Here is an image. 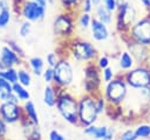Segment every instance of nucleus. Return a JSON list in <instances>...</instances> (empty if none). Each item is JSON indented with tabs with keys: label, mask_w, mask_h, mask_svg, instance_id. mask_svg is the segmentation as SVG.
Instances as JSON below:
<instances>
[{
	"label": "nucleus",
	"mask_w": 150,
	"mask_h": 140,
	"mask_svg": "<svg viewBox=\"0 0 150 140\" xmlns=\"http://www.w3.org/2000/svg\"><path fill=\"white\" fill-rule=\"evenodd\" d=\"M0 118L8 125L20 124L23 119L21 102L18 100H6L0 104Z\"/></svg>",
	"instance_id": "f8f14e48"
},
{
	"label": "nucleus",
	"mask_w": 150,
	"mask_h": 140,
	"mask_svg": "<svg viewBox=\"0 0 150 140\" xmlns=\"http://www.w3.org/2000/svg\"><path fill=\"white\" fill-rule=\"evenodd\" d=\"M0 88L6 89V91L13 93V92H12V84H11L9 81H7L6 79H4L2 76H0Z\"/></svg>",
	"instance_id": "79ce46f5"
},
{
	"label": "nucleus",
	"mask_w": 150,
	"mask_h": 140,
	"mask_svg": "<svg viewBox=\"0 0 150 140\" xmlns=\"http://www.w3.org/2000/svg\"><path fill=\"white\" fill-rule=\"evenodd\" d=\"M48 140H67V138L59 129L53 128L48 132Z\"/></svg>",
	"instance_id": "e433bc0d"
},
{
	"label": "nucleus",
	"mask_w": 150,
	"mask_h": 140,
	"mask_svg": "<svg viewBox=\"0 0 150 140\" xmlns=\"http://www.w3.org/2000/svg\"><path fill=\"white\" fill-rule=\"evenodd\" d=\"M91 2H93V6H94V9L97 7V6H100V5H102V0H91Z\"/></svg>",
	"instance_id": "de8ad7c7"
},
{
	"label": "nucleus",
	"mask_w": 150,
	"mask_h": 140,
	"mask_svg": "<svg viewBox=\"0 0 150 140\" xmlns=\"http://www.w3.org/2000/svg\"><path fill=\"white\" fill-rule=\"evenodd\" d=\"M57 95H59V87H56L54 84L46 85L45 88H43V93H42L43 104L49 108L55 107L56 100H57Z\"/></svg>",
	"instance_id": "a211bd4d"
},
{
	"label": "nucleus",
	"mask_w": 150,
	"mask_h": 140,
	"mask_svg": "<svg viewBox=\"0 0 150 140\" xmlns=\"http://www.w3.org/2000/svg\"><path fill=\"white\" fill-rule=\"evenodd\" d=\"M128 87L132 89H142L150 86V68L146 64L136 65L130 71L122 73Z\"/></svg>",
	"instance_id": "1a4fd4ad"
},
{
	"label": "nucleus",
	"mask_w": 150,
	"mask_h": 140,
	"mask_svg": "<svg viewBox=\"0 0 150 140\" xmlns=\"http://www.w3.org/2000/svg\"><path fill=\"white\" fill-rule=\"evenodd\" d=\"M27 66L29 67V71L32 72V74L39 78L42 75L46 68V62H45V59H42L41 56H30L27 60Z\"/></svg>",
	"instance_id": "412c9836"
},
{
	"label": "nucleus",
	"mask_w": 150,
	"mask_h": 140,
	"mask_svg": "<svg viewBox=\"0 0 150 140\" xmlns=\"http://www.w3.org/2000/svg\"><path fill=\"white\" fill-rule=\"evenodd\" d=\"M11 1H12V5H13V6L18 7V6H19L20 4H22L25 0H11Z\"/></svg>",
	"instance_id": "09e8293b"
},
{
	"label": "nucleus",
	"mask_w": 150,
	"mask_h": 140,
	"mask_svg": "<svg viewBox=\"0 0 150 140\" xmlns=\"http://www.w3.org/2000/svg\"><path fill=\"white\" fill-rule=\"evenodd\" d=\"M146 65H148V67L150 68V55H149V59H148V62H146Z\"/></svg>",
	"instance_id": "8fccbe9b"
},
{
	"label": "nucleus",
	"mask_w": 150,
	"mask_h": 140,
	"mask_svg": "<svg viewBox=\"0 0 150 140\" xmlns=\"http://www.w3.org/2000/svg\"><path fill=\"white\" fill-rule=\"evenodd\" d=\"M32 33V22L27 20H22L18 27V35L21 39H27Z\"/></svg>",
	"instance_id": "c85d7f7f"
},
{
	"label": "nucleus",
	"mask_w": 150,
	"mask_h": 140,
	"mask_svg": "<svg viewBox=\"0 0 150 140\" xmlns=\"http://www.w3.org/2000/svg\"><path fill=\"white\" fill-rule=\"evenodd\" d=\"M115 76H116V73H115V71H114V68L111 66H109V67H107V68L101 71V78H102V82L103 84H107V82L111 81Z\"/></svg>",
	"instance_id": "2f4dec72"
},
{
	"label": "nucleus",
	"mask_w": 150,
	"mask_h": 140,
	"mask_svg": "<svg viewBox=\"0 0 150 140\" xmlns=\"http://www.w3.org/2000/svg\"><path fill=\"white\" fill-rule=\"evenodd\" d=\"M60 55H59V53H56V52H48L47 54H46V56H45V62H46V66H48V67H55V65L59 62V60H60Z\"/></svg>",
	"instance_id": "7c9ffc66"
},
{
	"label": "nucleus",
	"mask_w": 150,
	"mask_h": 140,
	"mask_svg": "<svg viewBox=\"0 0 150 140\" xmlns=\"http://www.w3.org/2000/svg\"><path fill=\"white\" fill-rule=\"evenodd\" d=\"M124 41H125V46L127 49L129 51V53L132 55L136 65H144L148 62L149 55H150V47H146L144 45L137 44L130 39H128L124 34H122Z\"/></svg>",
	"instance_id": "ddd939ff"
},
{
	"label": "nucleus",
	"mask_w": 150,
	"mask_h": 140,
	"mask_svg": "<svg viewBox=\"0 0 150 140\" xmlns=\"http://www.w3.org/2000/svg\"><path fill=\"white\" fill-rule=\"evenodd\" d=\"M7 132H8V124L5 122V121L0 118V140L6 139Z\"/></svg>",
	"instance_id": "a19ab883"
},
{
	"label": "nucleus",
	"mask_w": 150,
	"mask_h": 140,
	"mask_svg": "<svg viewBox=\"0 0 150 140\" xmlns=\"http://www.w3.org/2000/svg\"><path fill=\"white\" fill-rule=\"evenodd\" d=\"M74 13L63 11L54 16L52 22V31L53 34L63 40L73 39V35L76 31V19L73 15Z\"/></svg>",
	"instance_id": "39448f33"
},
{
	"label": "nucleus",
	"mask_w": 150,
	"mask_h": 140,
	"mask_svg": "<svg viewBox=\"0 0 150 140\" xmlns=\"http://www.w3.org/2000/svg\"><path fill=\"white\" fill-rule=\"evenodd\" d=\"M80 11L84 13H93L94 12V6L91 0H82L80 5Z\"/></svg>",
	"instance_id": "4c0bfd02"
},
{
	"label": "nucleus",
	"mask_w": 150,
	"mask_h": 140,
	"mask_svg": "<svg viewBox=\"0 0 150 140\" xmlns=\"http://www.w3.org/2000/svg\"><path fill=\"white\" fill-rule=\"evenodd\" d=\"M82 133L84 135H88L90 138L100 139V140H112L115 138V129L111 127H108L105 125H89L84 126L82 129Z\"/></svg>",
	"instance_id": "4468645a"
},
{
	"label": "nucleus",
	"mask_w": 150,
	"mask_h": 140,
	"mask_svg": "<svg viewBox=\"0 0 150 140\" xmlns=\"http://www.w3.org/2000/svg\"><path fill=\"white\" fill-rule=\"evenodd\" d=\"M89 31H90V36L95 42H104L111 35L109 25L97 20L96 18H93Z\"/></svg>",
	"instance_id": "dca6fc26"
},
{
	"label": "nucleus",
	"mask_w": 150,
	"mask_h": 140,
	"mask_svg": "<svg viewBox=\"0 0 150 140\" xmlns=\"http://www.w3.org/2000/svg\"><path fill=\"white\" fill-rule=\"evenodd\" d=\"M41 78L43 79V81H45L46 85L53 84L54 82V68L46 66V68H45V71H43V73L41 75Z\"/></svg>",
	"instance_id": "c9c22d12"
},
{
	"label": "nucleus",
	"mask_w": 150,
	"mask_h": 140,
	"mask_svg": "<svg viewBox=\"0 0 150 140\" xmlns=\"http://www.w3.org/2000/svg\"><path fill=\"white\" fill-rule=\"evenodd\" d=\"M6 45H8L14 52H16L22 59L26 56V54H25V51H23V48L20 46V44L15 40V39H7L6 40Z\"/></svg>",
	"instance_id": "473e14b6"
},
{
	"label": "nucleus",
	"mask_w": 150,
	"mask_h": 140,
	"mask_svg": "<svg viewBox=\"0 0 150 140\" xmlns=\"http://www.w3.org/2000/svg\"><path fill=\"white\" fill-rule=\"evenodd\" d=\"M95 64H96V66L102 71V69H104V68H107V67L110 66V58H109L108 55H105V54L98 55V56L96 58V60H95Z\"/></svg>",
	"instance_id": "f704fd0d"
},
{
	"label": "nucleus",
	"mask_w": 150,
	"mask_h": 140,
	"mask_svg": "<svg viewBox=\"0 0 150 140\" xmlns=\"http://www.w3.org/2000/svg\"><path fill=\"white\" fill-rule=\"evenodd\" d=\"M128 85L123 78L122 74H116V76L104 84L102 95L104 96L105 101L108 102V106L117 107L120 106L128 95Z\"/></svg>",
	"instance_id": "7ed1b4c3"
},
{
	"label": "nucleus",
	"mask_w": 150,
	"mask_h": 140,
	"mask_svg": "<svg viewBox=\"0 0 150 140\" xmlns=\"http://www.w3.org/2000/svg\"><path fill=\"white\" fill-rule=\"evenodd\" d=\"M116 1H117L118 6H122V5H125V4H135L137 0H116Z\"/></svg>",
	"instance_id": "a18cd8bd"
},
{
	"label": "nucleus",
	"mask_w": 150,
	"mask_h": 140,
	"mask_svg": "<svg viewBox=\"0 0 150 140\" xmlns=\"http://www.w3.org/2000/svg\"><path fill=\"white\" fill-rule=\"evenodd\" d=\"M112 140H120V139H118V138H114Z\"/></svg>",
	"instance_id": "3c124183"
},
{
	"label": "nucleus",
	"mask_w": 150,
	"mask_h": 140,
	"mask_svg": "<svg viewBox=\"0 0 150 140\" xmlns=\"http://www.w3.org/2000/svg\"><path fill=\"white\" fill-rule=\"evenodd\" d=\"M21 106H22L23 116L27 120H29L30 122H33L35 125H40V118H39V113H38V109H36L34 101L29 99V100L22 102Z\"/></svg>",
	"instance_id": "6ab92c4d"
},
{
	"label": "nucleus",
	"mask_w": 150,
	"mask_h": 140,
	"mask_svg": "<svg viewBox=\"0 0 150 140\" xmlns=\"http://www.w3.org/2000/svg\"><path fill=\"white\" fill-rule=\"evenodd\" d=\"M124 35L137 44L150 47V12L138 16Z\"/></svg>",
	"instance_id": "423d86ee"
},
{
	"label": "nucleus",
	"mask_w": 150,
	"mask_h": 140,
	"mask_svg": "<svg viewBox=\"0 0 150 140\" xmlns=\"http://www.w3.org/2000/svg\"><path fill=\"white\" fill-rule=\"evenodd\" d=\"M0 76L9 81L12 85L18 82V67H8L5 69H0Z\"/></svg>",
	"instance_id": "bb28decb"
},
{
	"label": "nucleus",
	"mask_w": 150,
	"mask_h": 140,
	"mask_svg": "<svg viewBox=\"0 0 150 140\" xmlns=\"http://www.w3.org/2000/svg\"><path fill=\"white\" fill-rule=\"evenodd\" d=\"M94 18H96L97 20L107 24V25H111L114 22V18H115V13L110 12L103 4L97 6L94 9Z\"/></svg>",
	"instance_id": "4be33fe9"
},
{
	"label": "nucleus",
	"mask_w": 150,
	"mask_h": 140,
	"mask_svg": "<svg viewBox=\"0 0 150 140\" xmlns=\"http://www.w3.org/2000/svg\"><path fill=\"white\" fill-rule=\"evenodd\" d=\"M5 8H11L9 0H0V9H5Z\"/></svg>",
	"instance_id": "c03bdc74"
},
{
	"label": "nucleus",
	"mask_w": 150,
	"mask_h": 140,
	"mask_svg": "<svg viewBox=\"0 0 150 140\" xmlns=\"http://www.w3.org/2000/svg\"><path fill=\"white\" fill-rule=\"evenodd\" d=\"M137 18H138V11L135 4H125L118 6L114 18L116 31L120 32L121 34H127V32L137 20Z\"/></svg>",
	"instance_id": "6e6552de"
},
{
	"label": "nucleus",
	"mask_w": 150,
	"mask_h": 140,
	"mask_svg": "<svg viewBox=\"0 0 150 140\" xmlns=\"http://www.w3.org/2000/svg\"><path fill=\"white\" fill-rule=\"evenodd\" d=\"M57 1L62 6L63 11L74 13L76 9H80V5L82 0H57Z\"/></svg>",
	"instance_id": "cd10ccee"
},
{
	"label": "nucleus",
	"mask_w": 150,
	"mask_h": 140,
	"mask_svg": "<svg viewBox=\"0 0 150 140\" xmlns=\"http://www.w3.org/2000/svg\"><path fill=\"white\" fill-rule=\"evenodd\" d=\"M135 129L137 139H149L150 138V125L149 124H141L137 125Z\"/></svg>",
	"instance_id": "c756f323"
},
{
	"label": "nucleus",
	"mask_w": 150,
	"mask_h": 140,
	"mask_svg": "<svg viewBox=\"0 0 150 140\" xmlns=\"http://www.w3.org/2000/svg\"><path fill=\"white\" fill-rule=\"evenodd\" d=\"M102 1H103V0H102Z\"/></svg>",
	"instance_id": "603ef678"
},
{
	"label": "nucleus",
	"mask_w": 150,
	"mask_h": 140,
	"mask_svg": "<svg viewBox=\"0 0 150 140\" xmlns=\"http://www.w3.org/2000/svg\"><path fill=\"white\" fill-rule=\"evenodd\" d=\"M118 139L120 140H138L134 128H127V129L122 131L118 134Z\"/></svg>",
	"instance_id": "72a5a7b5"
},
{
	"label": "nucleus",
	"mask_w": 150,
	"mask_h": 140,
	"mask_svg": "<svg viewBox=\"0 0 150 140\" xmlns=\"http://www.w3.org/2000/svg\"><path fill=\"white\" fill-rule=\"evenodd\" d=\"M13 19V9L11 8H5V9H0V31L6 29Z\"/></svg>",
	"instance_id": "a878e982"
},
{
	"label": "nucleus",
	"mask_w": 150,
	"mask_h": 140,
	"mask_svg": "<svg viewBox=\"0 0 150 140\" xmlns=\"http://www.w3.org/2000/svg\"><path fill=\"white\" fill-rule=\"evenodd\" d=\"M6 100H18V99L14 96L13 93H11V92H8V91H6V89L0 88V104L4 102V101H6ZM18 101H19V100H18ZM19 102H20V101H19Z\"/></svg>",
	"instance_id": "58836bf2"
},
{
	"label": "nucleus",
	"mask_w": 150,
	"mask_h": 140,
	"mask_svg": "<svg viewBox=\"0 0 150 140\" xmlns=\"http://www.w3.org/2000/svg\"><path fill=\"white\" fill-rule=\"evenodd\" d=\"M56 111L63 121L71 126L79 125V101L69 88H59V95L56 100Z\"/></svg>",
	"instance_id": "f257e3e1"
},
{
	"label": "nucleus",
	"mask_w": 150,
	"mask_h": 140,
	"mask_svg": "<svg viewBox=\"0 0 150 140\" xmlns=\"http://www.w3.org/2000/svg\"><path fill=\"white\" fill-rule=\"evenodd\" d=\"M110 12H112V13H115L116 11H117V8H118V5H117V1L116 0H103V2H102Z\"/></svg>",
	"instance_id": "ea45409f"
},
{
	"label": "nucleus",
	"mask_w": 150,
	"mask_h": 140,
	"mask_svg": "<svg viewBox=\"0 0 150 140\" xmlns=\"http://www.w3.org/2000/svg\"><path fill=\"white\" fill-rule=\"evenodd\" d=\"M12 92L14 94V96L22 104L27 100L30 99V93L28 91V87H25L23 85L19 84V82H15L12 85Z\"/></svg>",
	"instance_id": "5701e85b"
},
{
	"label": "nucleus",
	"mask_w": 150,
	"mask_h": 140,
	"mask_svg": "<svg viewBox=\"0 0 150 140\" xmlns=\"http://www.w3.org/2000/svg\"><path fill=\"white\" fill-rule=\"evenodd\" d=\"M22 65V58L8 45L0 46V69L8 67H19Z\"/></svg>",
	"instance_id": "2eb2a0df"
},
{
	"label": "nucleus",
	"mask_w": 150,
	"mask_h": 140,
	"mask_svg": "<svg viewBox=\"0 0 150 140\" xmlns=\"http://www.w3.org/2000/svg\"><path fill=\"white\" fill-rule=\"evenodd\" d=\"M79 101V125L84 127L93 124H96L100 114L96 108V100L95 95L83 93L80 96H77Z\"/></svg>",
	"instance_id": "20e7f679"
},
{
	"label": "nucleus",
	"mask_w": 150,
	"mask_h": 140,
	"mask_svg": "<svg viewBox=\"0 0 150 140\" xmlns=\"http://www.w3.org/2000/svg\"><path fill=\"white\" fill-rule=\"evenodd\" d=\"M68 53L71 60H75L82 64L93 62L98 56L96 46L91 41L82 39V38L70 39L68 44Z\"/></svg>",
	"instance_id": "f03ea898"
},
{
	"label": "nucleus",
	"mask_w": 150,
	"mask_h": 140,
	"mask_svg": "<svg viewBox=\"0 0 150 140\" xmlns=\"http://www.w3.org/2000/svg\"><path fill=\"white\" fill-rule=\"evenodd\" d=\"M117 65H118V69L122 73H125V72L130 71L132 67H135L136 66V62H135L132 55L129 53V51L128 49H123L118 54Z\"/></svg>",
	"instance_id": "aec40b11"
},
{
	"label": "nucleus",
	"mask_w": 150,
	"mask_h": 140,
	"mask_svg": "<svg viewBox=\"0 0 150 140\" xmlns=\"http://www.w3.org/2000/svg\"><path fill=\"white\" fill-rule=\"evenodd\" d=\"M33 1H35L36 4H39L40 6H42V7H45V8H47V7L49 6L48 0H33Z\"/></svg>",
	"instance_id": "49530a36"
},
{
	"label": "nucleus",
	"mask_w": 150,
	"mask_h": 140,
	"mask_svg": "<svg viewBox=\"0 0 150 140\" xmlns=\"http://www.w3.org/2000/svg\"><path fill=\"white\" fill-rule=\"evenodd\" d=\"M22 127V134L25 140H42V134L39 125H35L27 120L25 116L20 122Z\"/></svg>",
	"instance_id": "f3484780"
},
{
	"label": "nucleus",
	"mask_w": 150,
	"mask_h": 140,
	"mask_svg": "<svg viewBox=\"0 0 150 140\" xmlns=\"http://www.w3.org/2000/svg\"><path fill=\"white\" fill-rule=\"evenodd\" d=\"M137 2H138L146 12H150V0H137Z\"/></svg>",
	"instance_id": "37998d69"
},
{
	"label": "nucleus",
	"mask_w": 150,
	"mask_h": 140,
	"mask_svg": "<svg viewBox=\"0 0 150 140\" xmlns=\"http://www.w3.org/2000/svg\"><path fill=\"white\" fill-rule=\"evenodd\" d=\"M83 92L88 93V94H93L96 95L100 92V87L103 84L102 82V78H101V69L96 66V64L93 62H88L84 64L83 67Z\"/></svg>",
	"instance_id": "9d476101"
},
{
	"label": "nucleus",
	"mask_w": 150,
	"mask_h": 140,
	"mask_svg": "<svg viewBox=\"0 0 150 140\" xmlns=\"http://www.w3.org/2000/svg\"><path fill=\"white\" fill-rule=\"evenodd\" d=\"M33 81V76H32V72L23 65L18 67V82L23 85L25 87H29L32 85Z\"/></svg>",
	"instance_id": "b1692460"
},
{
	"label": "nucleus",
	"mask_w": 150,
	"mask_h": 140,
	"mask_svg": "<svg viewBox=\"0 0 150 140\" xmlns=\"http://www.w3.org/2000/svg\"><path fill=\"white\" fill-rule=\"evenodd\" d=\"M18 13L22 20H27L32 24L41 22L46 18L47 8L40 6L33 0H25L18 6Z\"/></svg>",
	"instance_id": "9b49d317"
},
{
	"label": "nucleus",
	"mask_w": 150,
	"mask_h": 140,
	"mask_svg": "<svg viewBox=\"0 0 150 140\" xmlns=\"http://www.w3.org/2000/svg\"><path fill=\"white\" fill-rule=\"evenodd\" d=\"M75 71L71 60L67 56H61L54 67V85L59 88H69L74 84Z\"/></svg>",
	"instance_id": "0eeeda50"
},
{
	"label": "nucleus",
	"mask_w": 150,
	"mask_h": 140,
	"mask_svg": "<svg viewBox=\"0 0 150 140\" xmlns=\"http://www.w3.org/2000/svg\"><path fill=\"white\" fill-rule=\"evenodd\" d=\"M93 14L91 13H84L81 12L76 18V27H79L82 31H87L90 27V24L93 21Z\"/></svg>",
	"instance_id": "393cba45"
}]
</instances>
